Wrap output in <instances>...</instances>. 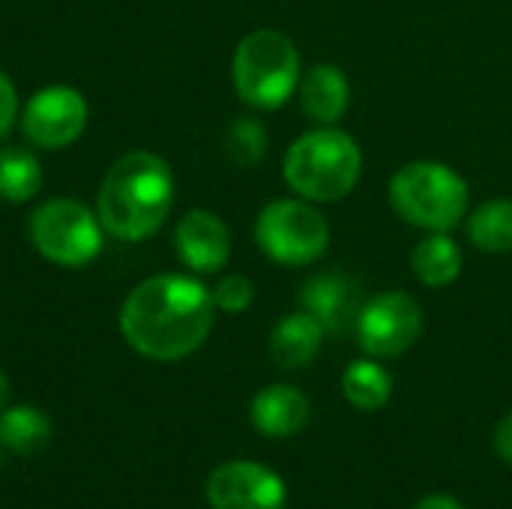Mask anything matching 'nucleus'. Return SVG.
<instances>
[{
  "label": "nucleus",
  "instance_id": "13",
  "mask_svg": "<svg viewBox=\"0 0 512 509\" xmlns=\"http://www.w3.org/2000/svg\"><path fill=\"white\" fill-rule=\"evenodd\" d=\"M348 102H351V84L339 66L321 63L300 78V105L309 120L321 126H333L348 111Z\"/></svg>",
  "mask_w": 512,
  "mask_h": 509
},
{
  "label": "nucleus",
  "instance_id": "21",
  "mask_svg": "<svg viewBox=\"0 0 512 509\" xmlns=\"http://www.w3.org/2000/svg\"><path fill=\"white\" fill-rule=\"evenodd\" d=\"M267 153V132L258 120L240 117L225 129V156L237 168H252Z\"/></svg>",
  "mask_w": 512,
  "mask_h": 509
},
{
  "label": "nucleus",
  "instance_id": "12",
  "mask_svg": "<svg viewBox=\"0 0 512 509\" xmlns=\"http://www.w3.org/2000/svg\"><path fill=\"white\" fill-rule=\"evenodd\" d=\"M303 309L321 321L324 333H345L348 327H357L360 318V288L345 273H321L312 276L300 291Z\"/></svg>",
  "mask_w": 512,
  "mask_h": 509
},
{
  "label": "nucleus",
  "instance_id": "9",
  "mask_svg": "<svg viewBox=\"0 0 512 509\" xmlns=\"http://www.w3.org/2000/svg\"><path fill=\"white\" fill-rule=\"evenodd\" d=\"M423 333V309L402 291H384L372 297L357 318V336L372 357H399Z\"/></svg>",
  "mask_w": 512,
  "mask_h": 509
},
{
  "label": "nucleus",
  "instance_id": "3",
  "mask_svg": "<svg viewBox=\"0 0 512 509\" xmlns=\"http://www.w3.org/2000/svg\"><path fill=\"white\" fill-rule=\"evenodd\" d=\"M285 183L312 204H330L351 195L363 171L360 144L333 126L300 135L285 153Z\"/></svg>",
  "mask_w": 512,
  "mask_h": 509
},
{
  "label": "nucleus",
  "instance_id": "4",
  "mask_svg": "<svg viewBox=\"0 0 512 509\" xmlns=\"http://www.w3.org/2000/svg\"><path fill=\"white\" fill-rule=\"evenodd\" d=\"M231 78L237 96L261 111L282 108L294 90L300 87V54L297 45L273 27L252 30L240 39L234 60H231Z\"/></svg>",
  "mask_w": 512,
  "mask_h": 509
},
{
  "label": "nucleus",
  "instance_id": "20",
  "mask_svg": "<svg viewBox=\"0 0 512 509\" xmlns=\"http://www.w3.org/2000/svg\"><path fill=\"white\" fill-rule=\"evenodd\" d=\"M342 390L348 396V402L360 411H378L390 402L393 393V381L390 375L372 363V360H354L345 375H342Z\"/></svg>",
  "mask_w": 512,
  "mask_h": 509
},
{
  "label": "nucleus",
  "instance_id": "11",
  "mask_svg": "<svg viewBox=\"0 0 512 509\" xmlns=\"http://www.w3.org/2000/svg\"><path fill=\"white\" fill-rule=\"evenodd\" d=\"M174 246L195 273H219L231 258V231L213 210H189L177 222Z\"/></svg>",
  "mask_w": 512,
  "mask_h": 509
},
{
  "label": "nucleus",
  "instance_id": "22",
  "mask_svg": "<svg viewBox=\"0 0 512 509\" xmlns=\"http://www.w3.org/2000/svg\"><path fill=\"white\" fill-rule=\"evenodd\" d=\"M210 294H213L216 309H219V312H228V315L246 312V309L252 306V300H255L252 282H249L246 276H240V273H231V276L219 279V285H216Z\"/></svg>",
  "mask_w": 512,
  "mask_h": 509
},
{
  "label": "nucleus",
  "instance_id": "7",
  "mask_svg": "<svg viewBox=\"0 0 512 509\" xmlns=\"http://www.w3.org/2000/svg\"><path fill=\"white\" fill-rule=\"evenodd\" d=\"M255 243L270 261L300 267L318 261L327 252L330 228L327 219L312 207V201L279 198L258 213Z\"/></svg>",
  "mask_w": 512,
  "mask_h": 509
},
{
  "label": "nucleus",
  "instance_id": "26",
  "mask_svg": "<svg viewBox=\"0 0 512 509\" xmlns=\"http://www.w3.org/2000/svg\"><path fill=\"white\" fill-rule=\"evenodd\" d=\"M6 402H9V381H6V375L0 372V411L6 408Z\"/></svg>",
  "mask_w": 512,
  "mask_h": 509
},
{
  "label": "nucleus",
  "instance_id": "23",
  "mask_svg": "<svg viewBox=\"0 0 512 509\" xmlns=\"http://www.w3.org/2000/svg\"><path fill=\"white\" fill-rule=\"evenodd\" d=\"M18 123V93L6 72H0V138H6Z\"/></svg>",
  "mask_w": 512,
  "mask_h": 509
},
{
  "label": "nucleus",
  "instance_id": "24",
  "mask_svg": "<svg viewBox=\"0 0 512 509\" xmlns=\"http://www.w3.org/2000/svg\"><path fill=\"white\" fill-rule=\"evenodd\" d=\"M495 447L501 453V459L512 465V414H507L498 426V435H495Z\"/></svg>",
  "mask_w": 512,
  "mask_h": 509
},
{
  "label": "nucleus",
  "instance_id": "5",
  "mask_svg": "<svg viewBox=\"0 0 512 509\" xmlns=\"http://www.w3.org/2000/svg\"><path fill=\"white\" fill-rule=\"evenodd\" d=\"M393 210L423 231H453L468 210V183L441 162H411L390 180Z\"/></svg>",
  "mask_w": 512,
  "mask_h": 509
},
{
  "label": "nucleus",
  "instance_id": "18",
  "mask_svg": "<svg viewBox=\"0 0 512 509\" xmlns=\"http://www.w3.org/2000/svg\"><path fill=\"white\" fill-rule=\"evenodd\" d=\"M42 189L39 159L18 144L0 147V198L9 204H27Z\"/></svg>",
  "mask_w": 512,
  "mask_h": 509
},
{
  "label": "nucleus",
  "instance_id": "25",
  "mask_svg": "<svg viewBox=\"0 0 512 509\" xmlns=\"http://www.w3.org/2000/svg\"><path fill=\"white\" fill-rule=\"evenodd\" d=\"M414 509H465L456 498H450V495H429V498H423L420 504Z\"/></svg>",
  "mask_w": 512,
  "mask_h": 509
},
{
  "label": "nucleus",
  "instance_id": "15",
  "mask_svg": "<svg viewBox=\"0 0 512 509\" xmlns=\"http://www.w3.org/2000/svg\"><path fill=\"white\" fill-rule=\"evenodd\" d=\"M324 339V327L306 309L285 315L270 333V354L282 369H303L312 363Z\"/></svg>",
  "mask_w": 512,
  "mask_h": 509
},
{
  "label": "nucleus",
  "instance_id": "8",
  "mask_svg": "<svg viewBox=\"0 0 512 509\" xmlns=\"http://www.w3.org/2000/svg\"><path fill=\"white\" fill-rule=\"evenodd\" d=\"M87 99L69 84H51L36 90L21 108V132L39 150H63L75 144L87 129Z\"/></svg>",
  "mask_w": 512,
  "mask_h": 509
},
{
  "label": "nucleus",
  "instance_id": "6",
  "mask_svg": "<svg viewBox=\"0 0 512 509\" xmlns=\"http://www.w3.org/2000/svg\"><path fill=\"white\" fill-rule=\"evenodd\" d=\"M105 228L99 216L75 198H48L30 216L33 249L57 267H87L99 258Z\"/></svg>",
  "mask_w": 512,
  "mask_h": 509
},
{
  "label": "nucleus",
  "instance_id": "16",
  "mask_svg": "<svg viewBox=\"0 0 512 509\" xmlns=\"http://www.w3.org/2000/svg\"><path fill=\"white\" fill-rule=\"evenodd\" d=\"M411 270L429 288L453 285L462 273V249L444 231H432L426 240L417 243L411 255Z\"/></svg>",
  "mask_w": 512,
  "mask_h": 509
},
{
  "label": "nucleus",
  "instance_id": "2",
  "mask_svg": "<svg viewBox=\"0 0 512 509\" xmlns=\"http://www.w3.org/2000/svg\"><path fill=\"white\" fill-rule=\"evenodd\" d=\"M171 204V165L150 150H132L108 168L99 186L96 216L105 234L123 243H141L165 225Z\"/></svg>",
  "mask_w": 512,
  "mask_h": 509
},
{
  "label": "nucleus",
  "instance_id": "19",
  "mask_svg": "<svg viewBox=\"0 0 512 509\" xmlns=\"http://www.w3.org/2000/svg\"><path fill=\"white\" fill-rule=\"evenodd\" d=\"M468 237L480 252H512V201L495 198L486 201L474 216L468 219Z\"/></svg>",
  "mask_w": 512,
  "mask_h": 509
},
{
  "label": "nucleus",
  "instance_id": "14",
  "mask_svg": "<svg viewBox=\"0 0 512 509\" xmlns=\"http://www.w3.org/2000/svg\"><path fill=\"white\" fill-rule=\"evenodd\" d=\"M309 420V402L297 387L273 384L252 399V423L267 438H288Z\"/></svg>",
  "mask_w": 512,
  "mask_h": 509
},
{
  "label": "nucleus",
  "instance_id": "17",
  "mask_svg": "<svg viewBox=\"0 0 512 509\" xmlns=\"http://www.w3.org/2000/svg\"><path fill=\"white\" fill-rule=\"evenodd\" d=\"M51 441V420L30 405H15L0 414V447L15 456H33Z\"/></svg>",
  "mask_w": 512,
  "mask_h": 509
},
{
  "label": "nucleus",
  "instance_id": "1",
  "mask_svg": "<svg viewBox=\"0 0 512 509\" xmlns=\"http://www.w3.org/2000/svg\"><path fill=\"white\" fill-rule=\"evenodd\" d=\"M213 321V294L183 273H159L138 282L120 309V333L129 348L159 363L195 354L207 342Z\"/></svg>",
  "mask_w": 512,
  "mask_h": 509
},
{
  "label": "nucleus",
  "instance_id": "10",
  "mask_svg": "<svg viewBox=\"0 0 512 509\" xmlns=\"http://www.w3.org/2000/svg\"><path fill=\"white\" fill-rule=\"evenodd\" d=\"M207 501L213 509H282L285 483L258 462H228L210 474Z\"/></svg>",
  "mask_w": 512,
  "mask_h": 509
}]
</instances>
